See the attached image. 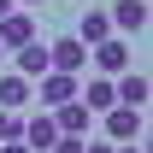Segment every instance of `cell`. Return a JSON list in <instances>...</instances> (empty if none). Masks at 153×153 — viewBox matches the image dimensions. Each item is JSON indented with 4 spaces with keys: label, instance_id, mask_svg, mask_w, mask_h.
I'll list each match as a JSON object with an SVG mask.
<instances>
[{
    "label": "cell",
    "instance_id": "6da1fadb",
    "mask_svg": "<svg viewBox=\"0 0 153 153\" xmlns=\"http://www.w3.org/2000/svg\"><path fill=\"white\" fill-rule=\"evenodd\" d=\"M88 65V47L76 36H59V41H47V71H59V76H76Z\"/></svg>",
    "mask_w": 153,
    "mask_h": 153
},
{
    "label": "cell",
    "instance_id": "7a4b0ae2",
    "mask_svg": "<svg viewBox=\"0 0 153 153\" xmlns=\"http://www.w3.org/2000/svg\"><path fill=\"white\" fill-rule=\"evenodd\" d=\"M36 100H41V112H59V106H71V100H76V76H59V71L36 76Z\"/></svg>",
    "mask_w": 153,
    "mask_h": 153
},
{
    "label": "cell",
    "instance_id": "3957f363",
    "mask_svg": "<svg viewBox=\"0 0 153 153\" xmlns=\"http://www.w3.org/2000/svg\"><path fill=\"white\" fill-rule=\"evenodd\" d=\"M88 59H94L100 76H124V71H130V41H124V36H106L100 47H88Z\"/></svg>",
    "mask_w": 153,
    "mask_h": 153
},
{
    "label": "cell",
    "instance_id": "277c9868",
    "mask_svg": "<svg viewBox=\"0 0 153 153\" xmlns=\"http://www.w3.org/2000/svg\"><path fill=\"white\" fill-rule=\"evenodd\" d=\"M106 118V141L112 147H130L135 135H141V112H130V106H112V112H100Z\"/></svg>",
    "mask_w": 153,
    "mask_h": 153
},
{
    "label": "cell",
    "instance_id": "5b68a950",
    "mask_svg": "<svg viewBox=\"0 0 153 153\" xmlns=\"http://www.w3.org/2000/svg\"><path fill=\"white\" fill-rule=\"evenodd\" d=\"M30 41H36V18H30V12H6V18H0V47H6V53H18Z\"/></svg>",
    "mask_w": 153,
    "mask_h": 153
},
{
    "label": "cell",
    "instance_id": "8992f818",
    "mask_svg": "<svg viewBox=\"0 0 153 153\" xmlns=\"http://www.w3.org/2000/svg\"><path fill=\"white\" fill-rule=\"evenodd\" d=\"M30 153H47L59 141V124H53V112H36V118H24V135H18Z\"/></svg>",
    "mask_w": 153,
    "mask_h": 153
},
{
    "label": "cell",
    "instance_id": "52a82bcc",
    "mask_svg": "<svg viewBox=\"0 0 153 153\" xmlns=\"http://www.w3.org/2000/svg\"><path fill=\"white\" fill-rule=\"evenodd\" d=\"M106 18H112V36H135V30H147V0H118Z\"/></svg>",
    "mask_w": 153,
    "mask_h": 153
},
{
    "label": "cell",
    "instance_id": "ba28073f",
    "mask_svg": "<svg viewBox=\"0 0 153 153\" xmlns=\"http://www.w3.org/2000/svg\"><path fill=\"white\" fill-rule=\"evenodd\" d=\"M71 36L82 41V47H100V41L112 36V18H106L100 6H82V18H76V30H71Z\"/></svg>",
    "mask_w": 153,
    "mask_h": 153
},
{
    "label": "cell",
    "instance_id": "9c48e42d",
    "mask_svg": "<svg viewBox=\"0 0 153 153\" xmlns=\"http://www.w3.org/2000/svg\"><path fill=\"white\" fill-rule=\"evenodd\" d=\"M30 100H36V82H24L18 71H6V76H0V112H24Z\"/></svg>",
    "mask_w": 153,
    "mask_h": 153
},
{
    "label": "cell",
    "instance_id": "30bf717a",
    "mask_svg": "<svg viewBox=\"0 0 153 153\" xmlns=\"http://www.w3.org/2000/svg\"><path fill=\"white\" fill-rule=\"evenodd\" d=\"M112 94H118V106L141 112V106H147V76H141V71H124V76H112Z\"/></svg>",
    "mask_w": 153,
    "mask_h": 153
},
{
    "label": "cell",
    "instance_id": "8fae6325",
    "mask_svg": "<svg viewBox=\"0 0 153 153\" xmlns=\"http://www.w3.org/2000/svg\"><path fill=\"white\" fill-rule=\"evenodd\" d=\"M88 106H82V100H71V106H59L53 112V124H59V135H82V141H88Z\"/></svg>",
    "mask_w": 153,
    "mask_h": 153
},
{
    "label": "cell",
    "instance_id": "7c38bea8",
    "mask_svg": "<svg viewBox=\"0 0 153 153\" xmlns=\"http://www.w3.org/2000/svg\"><path fill=\"white\" fill-rule=\"evenodd\" d=\"M76 100H82L88 112H112V106H118V94H112V76H94L88 88H76Z\"/></svg>",
    "mask_w": 153,
    "mask_h": 153
},
{
    "label": "cell",
    "instance_id": "4fadbf2b",
    "mask_svg": "<svg viewBox=\"0 0 153 153\" xmlns=\"http://www.w3.org/2000/svg\"><path fill=\"white\" fill-rule=\"evenodd\" d=\"M18 76H24V82L47 76V47H41V36L30 41V47H18Z\"/></svg>",
    "mask_w": 153,
    "mask_h": 153
},
{
    "label": "cell",
    "instance_id": "5bb4252c",
    "mask_svg": "<svg viewBox=\"0 0 153 153\" xmlns=\"http://www.w3.org/2000/svg\"><path fill=\"white\" fill-rule=\"evenodd\" d=\"M18 135H24V112H0V147L18 141Z\"/></svg>",
    "mask_w": 153,
    "mask_h": 153
},
{
    "label": "cell",
    "instance_id": "9a60e30c",
    "mask_svg": "<svg viewBox=\"0 0 153 153\" xmlns=\"http://www.w3.org/2000/svg\"><path fill=\"white\" fill-rule=\"evenodd\" d=\"M82 147H88L82 135H59V141H53V147H47V153H82Z\"/></svg>",
    "mask_w": 153,
    "mask_h": 153
},
{
    "label": "cell",
    "instance_id": "2e32d148",
    "mask_svg": "<svg viewBox=\"0 0 153 153\" xmlns=\"http://www.w3.org/2000/svg\"><path fill=\"white\" fill-rule=\"evenodd\" d=\"M82 153H112V141H88V147H82Z\"/></svg>",
    "mask_w": 153,
    "mask_h": 153
},
{
    "label": "cell",
    "instance_id": "e0dca14e",
    "mask_svg": "<svg viewBox=\"0 0 153 153\" xmlns=\"http://www.w3.org/2000/svg\"><path fill=\"white\" fill-rule=\"evenodd\" d=\"M0 153H30V147H24V141H6V147H0Z\"/></svg>",
    "mask_w": 153,
    "mask_h": 153
},
{
    "label": "cell",
    "instance_id": "ac0fdd59",
    "mask_svg": "<svg viewBox=\"0 0 153 153\" xmlns=\"http://www.w3.org/2000/svg\"><path fill=\"white\" fill-rule=\"evenodd\" d=\"M12 6H18V12H30V6H41V0H12Z\"/></svg>",
    "mask_w": 153,
    "mask_h": 153
},
{
    "label": "cell",
    "instance_id": "d6986e66",
    "mask_svg": "<svg viewBox=\"0 0 153 153\" xmlns=\"http://www.w3.org/2000/svg\"><path fill=\"white\" fill-rule=\"evenodd\" d=\"M6 12H18V6H12V0H0V18H6Z\"/></svg>",
    "mask_w": 153,
    "mask_h": 153
},
{
    "label": "cell",
    "instance_id": "ffe728a7",
    "mask_svg": "<svg viewBox=\"0 0 153 153\" xmlns=\"http://www.w3.org/2000/svg\"><path fill=\"white\" fill-rule=\"evenodd\" d=\"M112 153H141V147H112Z\"/></svg>",
    "mask_w": 153,
    "mask_h": 153
},
{
    "label": "cell",
    "instance_id": "44dd1931",
    "mask_svg": "<svg viewBox=\"0 0 153 153\" xmlns=\"http://www.w3.org/2000/svg\"><path fill=\"white\" fill-rule=\"evenodd\" d=\"M0 65H6V47H0Z\"/></svg>",
    "mask_w": 153,
    "mask_h": 153
}]
</instances>
